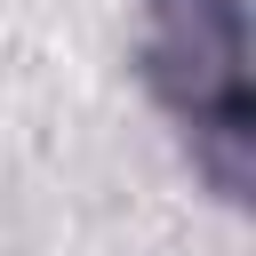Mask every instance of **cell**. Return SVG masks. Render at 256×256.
Instances as JSON below:
<instances>
[{
	"label": "cell",
	"instance_id": "obj_1",
	"mask_svg": "<svg viewBox=\"0 0 256 256\" xmlns=\"http://www.w3.org/2000/svg\"><path fill=\"white\" fill-rule=\"evenodd\" d=\"M144 88L176 120L208 192L248 200L256 104H248V0H144Z\"/></svg>",
	"mask_w": 256,
	"mask_h": 256
}]
</instances>
